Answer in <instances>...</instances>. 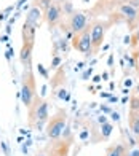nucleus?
<instances>
[{"instance_id": "1", "label": "nucleus", "mask_w": 139, "mask_h": 156, "mask_svg": "<svg viewBox=\"0 0 139 156\" xmlns=\"http://www.w3.org/2000/svg\"><path fill=\"white\" fill-rule=\"evenodd\" d=\"M48 118H50V113H48V102L37 96L34 99L32 105L29 107V123L35 124L37 127H42L48 121Z\"/></svg>"}, {"instance_id": "2", "label": "nucleus", "mask_w": 139, "mask_h": 156, "mask_svg": "<svg viewBox=\"0 0 139 156\" xmlns=\"http://www.w3.org/2000/svg\"><path fill=\"white\" fill-rule=\"evenodd\" d=\"M35 78H34V72L32 69L29 70H24V75H23V84H21V93H19V97L23 104L26 105L27 108L32 105L34 99L37 97V93H35Z\"/></svg>"}, {"instance_id": "3", "label": "nucleus", "mask_w": 139, "mask_h": 156, "mask_svg": "<svg viewBox=\"0 0 139 156\" xmlns=\"http://www.w3.org/2000/svg\"><path fill=\"white\" fill-rule=\"evenodd\" d=\"M66 112L58 110L56 115H53L51 118H48L46 121V136L51 140H58L62 136V131L66 129Z\"/></svg>"}, {"instance_id": "4", "label": "nucleus", "mask_w": 139, "mask_h": 156, "mask_svg": "<svg viewBox=\"0 0 139 156\" xmlns=\"http://www.w3.org/2000/svg\"><path fill=\"white\" fill-rule=\"evenodd\" d=\"M72 46L77 48L80 53H83L86 56V58H90V56L93 54V45H91V37H90V27L88 26L82 32L74 35Z\"/></svg>"}, {"instance_id": "5", "label": "nucleus", "mask_w": 139, "mask_h": 156, "mask_svg": "<svg viewBox=\"0 0 139 156\" xmlns=\"http://www.w3.org/2000/svg\"><path fill=\"white\" fill-rule=\"evenodd\" d=\"M109 23H102V21H98L91 26V30H90V37H91V45H93V51H96L104 41V37H106Z\"/></svg>"}, {"instance_id": "6", "label": "nucleus", "mask_w": 139, "mask_h": 156, "mask_svg": "<svg viewBox=\"0 0 139 156\" xmlns=\"http://www.w3.org/2000/svg\"><path fill=\"white\" fill-rule=\"evenodd\" d=\"M61 18H62V10L59 3L54 2L45 10V21L50 27H56L61 23Z\"/></svg>"}, {"instance_id": "7", "label": "nucleus", "mask_w": 139, "mask_h": 156, "mask_svg": "<svg viewBox=\"0 0 139 156\" xmlns=\"http://www.w3.org/2000/svg\"><path fill=\"white\" fill-rule=\"evenodd\" d=\"M86 23H88V19L85 16V13L74 11L71 15V18H69V29H71L74 34H79L86 27Z\"/></svg>"}, {"instance_id": "8", "label": "nucleus", "mask_w": 139, "mask_h": 156, "mask_svg": "<svg viewBox=\"0 0 139 156\" xmlns=\"http://www.w3.org/2000/svg\"><path fill=\"white\" fill-rule=\"evenodd\" d=\"M32 49H34V43H23V48H21V53H19V59L23 62V66L26 67V70L31 69Z\"/></svg>"}, {"instance_id": "9", "label": "nucleus", "mask_w": 139, "mask_h": 156, "mask_svg": "<svg viewBox=\"0 0 139 156\" xmlns=\"http://www.w3.org/2000/svg\"><path fill=\"white\" fill-rule=\"evenodd\" d=\"M120 13L126 18V21H128V24L130 26H133L134 23H136V19L139 18V15H137V10L134 8V6H131L130 3H123V5H120Z\"/></svg>"}, {"instance_id": "10", "label": "nucleus", "mask_w": 139, "mask_h": 156, "mask_svg": "<svg viewBox=\"0 0 139 156\" xmlns=\"http://www.w3.org/2000/svg\"><path fill=\"white\" fill-rule=\"evenodd\" d=\"M35 32L37 27L29 23L23 24V43H35Z\"/></svg>"}, {"instance_id": "11", "label": "nucleus", "mask_w": 139, "mask_h": 156, "mask_svg": "<svg viewBox=\"0 0 139 156\" xmlns=\"http://www.w3.org/2000/svg\"><path fill=\"white\" fill-rule=\"evenodd\" d=\"M128 126H130L131 132H133L136 137H139V112H130Z\"/></svg>"}, {"instance_id": "12", "label": "nucleus", "mask_w": 139, "mask_h": 156, "mask_svg": "<svg viewBox=\"0 0 139 156\" xmlns=\"http://www.w3.org/2000/svg\"><path fill=\"white\" fill-rule=\"evenodd\" d=\"M40 16H42V11H40V8H38V6L35 5V6H32V8H31L29 15H27V18H26V23H29V24H32V26L38 27V23H40Z\"/></svg>"}, {"instance_id": "13", "label": "nucleus", "mask_w": 139, "mask_h": 156, "mask_svg": "<svg viewBox=\"0 0 139 156\" xmlns=\"http://www.w3.org/2000/svg\"><path fill=\"white\" fill-rule=\"evenodd\" d=\"M107 156H128V150L125 145L117 144L107 148Z\"/></svg>"}, {"instance_id": "14", "label": "nucleus", "mask_w": 139, "mask_h": 156, "mask_svg": "<svg viewBox=\"0 0 139 156\" xmlns=\"http://www.w3.org/2000/svg\"><path fill=\"white\" fill-rule=\"evenodd\" d=\"M112 129H114V124H112V123H104L102 127H101V136H102V139H107L110 134H112Z\"/></svg>"}, {"instance_id": "15", "label": "nucleus", "mask_w": 139, "mask_h": 156, "mask_svg": "<svg viewBox=\"0 0 139 156\" xmlns=\"http://www.w3.org/2000/svg\"><path fill=\"white\" fill-rule=\"evenodd\" d=\"M130 112H139V94L130 97Z\"/></svg>"}, {"instance_id": "16", "label": "nucleus", "mask_w": 139, "mask_h": 156, "mask_svg": "<svg viewBox=\"0 0 139 156\" xmlns=\"http://www.w3.org/2000/svg\"><path fill=\"white\" fill-rule=\"evenodd\" d=\"M123 59L128 62V67H130V69H136V59H134V56L125 54V56H123Z\"/></svg>"}, {"instance_id": "17", "label": "nucleus", "mask_w": 139, "mask_h": 156, "mask_svg": "<svg viewBox=\"0 0 139 156\" xmlns=\"http://www.w3.org/2000/svg\"><path fill=\"white\" fill-rule=\"evenodd\" d=\"M59 64H61V58H59V56H54V58H53V62H51V69L56 70V69L59 67Z\"/></svg>"}, {"instance_id": "18", "label": "nucleus", "mask_w": 139, "mask_h": 156, "mask_svg": "<svg viewBox=\"0 0 139 156\" xmlns=\"http://www.w3.org/2000/svg\"><path fill=\"white\" fill-rule=\"evenodd\" d=\"M91 73H93V69H91V67L86 69L85 72H83V75H82V80H88V78L91 76Z\"/></svg>"}, {"instance_id": "19", "label": "nucleus", "mask_w": 139, "mask_h": 156, "mask_svg": "<svg viewBox=\"0 0 139 156\" xmlns=\"http://www.w3.org/2000/svg\"><path fill=\"white\" fill-rule=\"evenodd\" d=\"M110 118H112V121L119 123L122 116H120V113H119V112H112V113H110Z\"/></svg>"}, {"instance_id": "20", "label": "nucleus", "mask_w": 139, "mask_h": 156, "mask_svg": "<svg viewBox=\"0 0 139 156\" xmlns=\"http://www.w3.org/2000/svg\"><path fill=\"white\" fill-rule=\"evenodd\" d=\"M37 69H38V72L42 73V76H43V78H48V72L45 70V67L42 66V64H38V66H37Z\"/></svg>"}, {"instance_id": "21", "label": "nucleus", "mask_w": 139, "mask_h": 156, "mask_svg": "<svg viewBox=\"0 0 139 156\" xmlns=\"http://www.w3.org/2000/svg\"><path fill=\"white\" fill-rule=\"evenodd\" d=\"M131 40H133V41H131V45H137L139 46V30L133 35V37H131Z\"/></svg>"}, {"instance_id": "22", "label": "nucleus", "mask_w": 139, "mask_h": 156, "mask_svg": "<svg viewBox=\"0 0 139 156\" xmlns=\"http://www.w3.org/2000/svg\"><path fill=\"white\" fill-rule=\"evenodd\" d=\"M133 56H134V59H136V72L139 73V48L136 49V53Z\"/></svg>"}, {"instance_id": "23", "label": "nucleus", "mask_w": 139, "mask_h": 156, "mask_svg": "<svg viewBox=\"0 0 139 156\" xmlns=\"http://www.w3.org/2000/svg\"><path fill=\"white\" fill-rule=\"evenodd\" d=\"M11 56H13V48H8V51L5 53V58H6V61H11Z\"/></svg>"}, {"instance_id": "24", "label": "nucleus", "mask_w": 139, "mask_h": 156, "mask_svg": "<svg viewBox=\"0 0 139 156\" xmlns=\"http://www.w3.org/2000/svg\"><path fill=\"white\" fill-rule=\"evenodd\" d=\"M101 112L102 113H112V108L107 107V105H101Z\"/></svg>"}, {"instance_id": "25", "label": "nucleus", "mask_w": 139, "mask_h": 156, "mask_svg": "<svg viewBox=\"0 0 139 156\" xmlns=\"http://www.w3.org/2000/svg\"><path fill=\"white\" fill-rule=\"evenodd\" d=\"M107 66H109L110 69L114 67V54H110V56H109V59H107Z\"/></svg>"}, {"instance_id": "26", "label": "nucleus", "mask_w": 139, "mask_h": 156, "mask_svg": "<svg viewBox=\"0 0 139 156\" xmlns=\"http://www.w3.org/2000/svg\"><path fill=\"white\" fill-rule=\"evenodd\" d=\"M109 102H110V104L119 102V97H117V96H110V97H109Z\"/></svg>"}, {"instance_id": "27", "label": "nucleus", "mask_w": 139, "mask_h": 156, "mask_svg": "<svg viewBox=\"0 0 139 156\" xmlns=\"http://www.w3.org/2000/svg\"><path fill=\"white\" fill-rule=\"evenodd\" d=\"M24 2H26V0H18V2H16V5H15V8H21V6L24 5Z\"/></svg>"}, {"instance_id": "28", "label": "nucleus", "mask_w": 139, "mask_h": 156, "mask_svg": "<svg viewBox=\"0 0 139 156\" xmlns=\"http://www.w3.org/2000/svg\"><path fill=\"white\" fill-rule=\"evenodd\" d=\"M123 43H125V45H130V43H131V37H130V35H126V37L123 38Z\"/></svg>"}, {"instance_id": "29", "label": "nucleus", "mask_w": 139, "mask_h": 156, "mask_svg": "<svg viewBox=\"0 0 139 156\" xmlns=\"http://www.w3.org/2000/svg\"><path fill=\"white\" fill-rule=\"evenodd\" d=\"M98 121H99L101 124H104V123H107V118H106V116L102 115V116H99V118H98Z\"/></svg>"}, {"instance_id": "30", "label": "nucleus", "mask_w": 139, "mask_h": 156, "mask_svg": "<svg viewBox=\"0 0 139 156\" xmlns=\"http://www.w3.org/2000/svg\"><path fill=\"white\" fill-rule=\"evenodd\" d=\"M0 145H2V148H3V151H5L6 154H8V147H6V144H5V142H0Z\"/></svg>"}, {"instance_id": "31", "label": "nucleus", "mask_w": 139, "mask_h": 156, "mask_svg": "<svg viewBox=\"0 0 139 156\" xmlns=\"http://www.w3.org/2000/svg\"><path fill=\"white\" fill-rule=\"evenodd\" d=\"M101 80H102L101 75H94V76H93V81H94V83H99Z\"/></svg>"}, {"instance_id": "32", "label": "nucleus", "mask_w": 139, "mask_h": 156, "mask_svg": "<svg viewBox=\"0 0 139 156\" xmlns=\"http://www.w3.org/2000/svg\"><path fill=\"white\" fill-rule=\"evenodd\" d=\"M83 67H85V62H79V64H77V67H75V70H82Z\"/></svg>"}, {"instance_id": "33", "label": "nucleus", "mask_w": 139, "mask_h": 156, "mask_svg": "<svg viewBox=\"0 0 139 156\" xmlns=\"http://www.w3.org/2000/svg\"><path fill=\"white\" fill-rule=\"evenodd\" d=\"M131 84H133V81H131L130 78H128V80H125V86H126L128 89H130V86H131Z\"/></svg>"}, {"instance_id": "34", "label": "nucleus", "mask_w": 139, "mask_h": 156, "mask_svg": "<svg viewBox=\"0 0 139 156\" xmlns=\"http://www.w3.org/2000/svg\"><path fill=\"white\" fill-rule=\"evenodd\" d=\"M101 78H102V81H106V80H109V73H107V72H104V73L101 75Z\"/></svg>"}, {"instance_id": "35", "label": "nucleus", "mask_w": 139, "mask_h": 156, "mask_svg": "<svg viewBox=\"0 0 139 156\" xmlns=\"http://www.w3.org/2000/svg\"><path fill=\"white\" fill-rule=\"evenodd\" d=\"M110 96H112V93H101V97H106V99H109Z\"/></svg>"}, {"instance_id": "36", "label": "nucleus", "mask_w": 139, "mask_h": 156, "mask_svg": "<svg viewBox=\"0 0 139 156\" xmlns=\"http://www.w3.org/2000/svg\"><path fill=\"white\" fill-rule=\"evenodd\" d=\"M0 40H2V41H5V43H8V35H3V37L0 38Z\"/></svg>"}, {"instance_id": "37", "label": "nucleus", "mask_w": 139, "mask_h": 156, "mask_svg": "<svg viewBox=\"0 0 139 156\" xmlns=\"http://www.w3.org/2000/svg\"><path fill=\"white\" fill-rule=\"evenodd\" d=\"M114 88H115V83H114V81H110V84H109V89H110V91H114Z\"/></svg>"}, {"instance_id": "38", "label": "nucleus", "mask_w": 139, "mask_h": 156, "mask_svg": "<svg viewBox=\"0 0 139 156\" xmlns=\"http://www.w3.org/2000/svg\"><path fill=\"white\" fill-rule=\"evenodd\" d=\"M5 30H6V35H10V34H11V26H6Z\"/></svg>"}, {"instance_id": "39", "label": "nucleus", "mask_w": 139, "mask_h": 156, "mask_svg": "<svg viewBox=\"0 0 139 156\" xmlns=\"http://www.w3.org/2000/svg\"><path fill=\"white\" fill-rule=\"evenodd\" d=\"M122 93H123L125 96H126V94L130 93V89H128V88H123V89H122Z\"/></svg>"}, {"instance_id": "40", "label": "nucleus", "mask_w": 139, "mask_h": 156, "mask_svg": "<svg viewBox=\"0 0 139 156\" xmlns=\"http://www.w3.org/2000/svg\"><path fill=\"white\" fill-rule=\"evenodd\" d=\"M80 137H82V139H86V137H88V132H86V131H85V132H82V136H80Z\"/></svg>"}, {"instance_id": "41", "label": "nucleus", "mask_w": 139, "mask_h": 156, "mask_svg": "<svg viewBox=\"0 0 139 156\" xmlns=\"http://www.w3.org/2000/svg\"><path fill=\"white\" fill-rule=\"evenodd\" d=\"M128 101H130V99H128V97H126V96H125V97H123V99H122V104H126V102H128Z\"/></svg>"}, {"instance_id": "42", "label": "nucleus", "mask_w": 139, "mask_h": 156, "mask_svg": "<svg viewBox=\"0 0 139 156\" xmlns=\"http://www.w3.org/2000/svg\"><path fill=\"white\" fill-rule=\"evenodd\" d=\"M130 156H139V151H133V153H131Z\"/></svg>"}, {"instance_id": "43", "label": "nucleus", "mask_w": 139, "mask_h": 156, "mask_svg": "<svg viewBox=\"0 0 139 156\" xmlns=\"http://www.w3.org/2000/svg\"><path fill=\"white\" fill-rule=\"evenodd\" d=\"M136 91H137V94H139V84H137V86H136Z\"/></svg>"}, {"instance_id": "44", "label": "nucleus", "mask_w": 139, "mask_h": 156, "mask_svg": "<svg viewBox=\"0 0 139 156\" xmlns=\"http://www.w3.org/2000/svg\"><path fill=\"white\" fill-rule=\"evenodd\" d=\"M37 156H45V154H43V153H38V154H37Z\"/></svg>"}, {"instance_id": "45", "label": "nucleus", "mask_w": 139, "mask_h": 156, "mask_svg": "<svg viewBox=\"0 0 139 156\" xmlns=\"http://www.w3.org/2000/svg\"><path fill=\"white\" fill-rule=\"evenodd\" d=\"M130 2H139V0H130Z\"/></svg>"}, {"instance_id": "46", "label": "nucleus", "mask_w": 139, "mask_h": 156, "mask_svg": "<svg viewBox=\"0 0 139 156\" xmlns=\"http://www.w3.org/2000/svg\"><path fill=\"white\" fill-rule=\"evenodd\" d=\"M83 2H88V0H83Z\"/></svg>"}, {"instance_id": "47", "label": "nucleus", "mask_w": 139, "mask_h": 156, "mask_svg": "<svg viewBox=\"0 0 139 156\" xmlns=\"http://www.w3.org/2000/svg\"><path fill=\"white\" fill-rule=\"evenodd\" d=\"M101 2H102V0H101Z\"/></svg>"}]
</instances>
